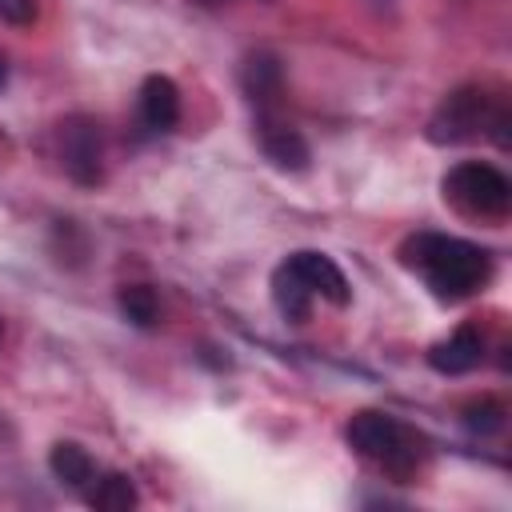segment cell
Segmentation results:
<instances>
[{"label": "cell", "mask_w": 512, "mask_h": 512, "mask_svg": "<svg viewBox=\"0 0 512 512\" xmlns=\"http://www.w3.org/2000/svg\"><path fill=\"white\" fill-rule=\"evenodd\" d=\"M272 300H276L280 316L292 320V324L308 320V312H312V292L296 280V272H292L288 264H280V268L272 272Z\"/></svg>", "instance_id": "7c38bea8"}, {"label": "cell", "mask_w": 512, "mask_h": 512, "mask_svg": "<svg viewBox=\"0 0 512 512\" xmlns=\"http://www.w3.org/2000/svg\"><path fill=\"white\" fill-rule=\"evenodd\" d=\"M344 440H348V448L360 460L376 464L392 480H412L416 468L428 456V440L416 428H408L404 420H396L388 412H372V408L368 412H356L344 424Z\"/></svg>", "instance_id": "7a4b0ae2"}, {"label": "cell", "mask_w": 512, "mask_h": 512, "mask_svg": "<svg viewBox=\"0 0 512 512\" xmlns=\"http://www.w3.org/2000/svg\"><path fill=\"white\" fill-rule=\"evenodd\" d=\"M136 500H140L136 484L124 472H104L88 488V504L100 508V512H128V508H136Z\"/></svg>", "instance_id": "4fadbf2b"}, {"label": "cell", "mask_w": 512, "mask_h": 512, "mask_svg": "<svg viewBox=\"0 0 512 512\" xmlns=\"http://www.w3.org/2000/svg\"><path fill=\"white\" fill-rule=\"evenodd\" d=\"M116 300H120V312H124L136 328H152V324L160 320V300H156V292H152L148 284H124Z\"/></svg>", "instance_id": "5bb4252c"}, {"label": "cell", "mask_w": 512, "mask_h": 512, "mask_svg": "<svg viewBox=\"0 0 512 512\" xmlns=\"http://www.w3.org/2000/svg\"><path fill=\"white\" fill-rule=\"evenodd\" d=\"M0 344H4V320H0Z\"/></svg>", "instance_id": "ac0fdd59"}, {"label": "cell", "mask_w": 512, "mask_h": 512, "mask_svg": "<svg viewBox=\"0 0 512 512\" xmlns=\"http://www.w3.org/2000/svg\"><path fill=\"white\" fill-rule=\"evenodd\" d=\"M480 360H484V332L476 324H460L448 340H436L428 348V364L444 376H464L480 368Z\"/></svg>", "instance_id": "ba28073f"}, {"label": "cell", "mask_w": 512, "mask_h": 512, "mask_svg": "<svg viewBox=\"0 0 512 512\" xmlns=\"http://www.w3.org/2000/svg\"><path fill=\"white\" fill-rule=\"evenodd\" d=\"M60 160L64 172L76 184H100L104 180V144H100V124L88 116H72L60 124Z\"/></svg>", "instance_id": "5b68a950"}, {"label": "cell", "mask_w": 512, "mask_h": 512, "mask_svg": "<svg viewBox=\"0 0 512 512\" xmlns=\"http://www.w3.org/2000/svg\"><path fill=\"white\" fill-rule=\"evenodd\" d=\"M136 108H140V120H144L148 132H172V128L180 124V88H176L168 76L152 72V76H144V84H140Z\"/></svg>", "instance_id": "9c48e42d"}, {"label": "cell", "mask_w": 512, "mask_h": 512, "mask_svg": "<svg viewBox=\"0 0 512 512\" xmlns=\"http://www.w3.org/2000/svg\"><path fill=\"white\" fill-rule=\"evenodd\" d=\"M284 264H288V268L296 272V280H300V284L312 292V300L320 296V300H328V304H336V308H344V304L352 300L348 276L340 272V264H336L332 256L304 248V252H292Z\"/></svg>", "instance_id": "8992f818"}, {"label": "cell", "mask_w": 512, "mask_h": 512, "mask_svg": "<svg viewBox=\"0 0 512 512\" xmlns=\"http://www.w3.org/2000/svg\"><path fill=\"white\" fill-rule=\"evenodd\" d=\"M444 200L468 220H504L512 208V180L484 160H464L440 180Z\"/></svg>", "instance_id": "277c9868"}, {"label": "cell", "mask_w": 512, "mask_h": 512, "mask_svg": "<svg viewBox=\"0 0 512 512\" xmlns=\"http://www.w3.org/2000/svg\"><path fill=\"white\" fill-rule=\"evenodd\" d=\"M464 424H468L472 432H496V428L504 424V408H500V404H492V400L468 404V408H464Z\"/></svg>", "instance_id": "9a60e30c"}, {"label": "cell", "mask_w": 512, "mask_h": 512, "mask_svg": "<svg viewBox=\"0 0 512 512\" xmlns=\"http://www.w3.org/2000/svg\"><path fill=\"white\" fill-rule=\"evenodd\" d=\"M256 140H260V152L272 160V168L280 172H304L308 160H312V148L308 140L300 136V128L284 124L280 116L272 112H260L256 116Z\"/></svg>", "instance_id": "52a82bcc"}, {"label": "cell", "mask_w": 512, "mask_h": 512, "mask_svg": "<svg viewBox=\"0 0 512 512\" xmlns=\"http://www.w3.org/2000/svg\"><path fill=\"white\" fill-rule=\"evenodd\" d=\"M240 84L248 92V100L260 108V112H272V104L280 100L284 92V72H280V60L272 52H256L244 60L240 68Z\"/></svg>", "instance_id": "30bf717a"}, {"label": "cell", "mask_w": 512, "mask_h": 512, "mask_svg": "<svg viewBox=\"0 0 512 512\" xmlns=\"http://www.w3.org/2000/svg\"><path fill=\"white\" fill-rule=\"evenodd\" d=\"M8 84V64H4V56H0V88Z\"/></svg>", "instance_id": "e0dca14e"}, {"label": "cell", "mask_w": 512, "mask_h": 512, "mask_svg": "<svg viewBox=\"0 0 512 512\" xmlns=\"http://www.w3.org/2000/svg\"><path fill=\"white\" fill-rule=\"evenodd\" d=\"M504 128H508V104H500L484 88H456L428 116V140L432 144H464V140H476L484 132H492L496 144H508Z\"/></svg>", "instance_id": "3957f363"}, {"label": "cell", "mask_w": 512, "mask_h": 512, "mask_svg": "<svg viewBox=\"0 0 512 512\" xmlns=\"http://www.w3.org/2000/svg\"><path fill=\"white\" fill-rule=\"evenodd\" d=\"M0 20L16 24V28H28L36 20V0H0Z\"/></svg>", "instance_id": "2e32d148"}, {"label": "cell", "mask_w": 512, "mask_h": 512, "mask_svg": "<svg viewBox=\"0 0 512 512\" xmlns=\"http://www.w3.org/2000/svg\"><path fill=\"white\" fill-rule=\"evenodd\" d=\"M48 464H52V476H56L60 484L76 488V492L92 488V480H96V460L88 456V448H80V444H72V440L52 444Z\"/></svg>", "instance_id": "8fae6325"}, {"label": "cell", "mask_w": 512, "mask_h": 512, "mask_svg": "<svg viewBox=\"0 0 512 512\" xmlns=\"http://www.w3.org/2000/svg\"><path fill=\"white\" fill-rule=\"evenodd\" d=\"M400 264L420 272L428 292L444 304H460L476 296L492 280V256L460 236L448 232H416L400 244Z\"/></svg>", "instance_id": "6da1fadb"}]
</instances>
